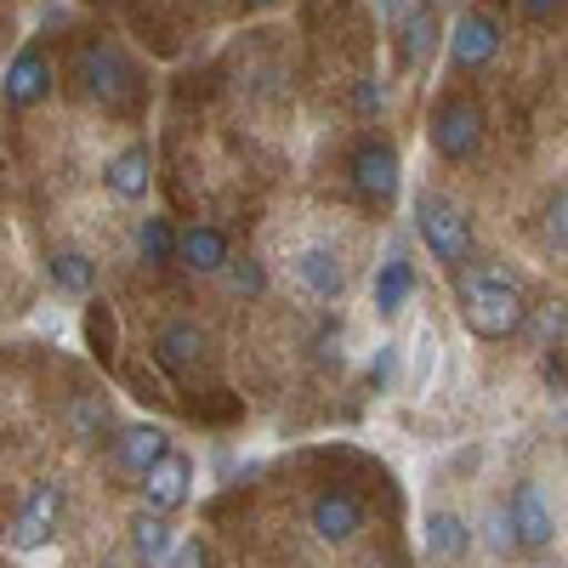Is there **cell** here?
Instances as JSON below:
<instances>
[{
  "mask_svg": "<svg viewBox=\"0 0 568 568\" xmlns=\"http://www.w3.org/2000/svg\"><path fill=\"white\" fill-rule=\"evenodd\" d=\"M455 302H460V318L471 336H484V342H506L524 329L529 307H524V284H517L506 267L495 262H478V267H466L460 284H455Z\"/></svg>",
  "mask_w": 568,
  "mask_h": 568,
  "instance_id": "cell-1",
  "label": "cell"
},
{
  "mask_svg": "<svg viewBox=\"0 0 568 568\" xmlns=\"http://www.w3.org/2000/svg\"><path fill=\"white\" fill-rule=\"evenodd\" d=\"M74 80H80V91H85L91 103H103V109H114V114L136 109V91H142L136 63L120 52L114 40H103V34L80 45V58H74Z\"/></svg>",
  "mask_w": 568,
  "mask_h": 568,
  "instance_id": "cell-2",
  "label": "cell"
},
{
  "mask_svg": "<svg viewBox=\"0 0 568 568\" xmlns=\"http://www.w3.org/2000/svg\"><path fill=\"white\" fill-rule=\"evenodd\" d=\"M415 227H420V245L433 262L444 267H466L471 262V222L455 200L433 194V187H420L415 194Z\"/></svg>",
  "mask_w": 568,
  "mask_h": 568,
  "instance_id": "cell-3",
  "label": "cell"
},
{
  "mask_svg": "<svg viewBox=\"0 0 568 568\" xmlns=\"http://www.w3.org/2000/svg\"><path fill=\"white\" fill-rule=\"evenodd\" d=\"M347 171H353L358 200L375 205V211H387L398 200V187H404V160H398V149L387 136H364L353 149V160H347Z\"/></svg>",
  "mask_w": 568,
  "mask_h": 568,
  "instance_id": "cell-4",
  "label": "cell"
},
{
  "mask_svg": "<svg viewBox=\"0 0 568 568\" xmlns=\"http://www.w3.org/2000/svg\"><path fill=\"white\" fill-rule=\"evenodd\" d=\"M433 149L449 165L478 160V149H484V109L471 103V98H444L433 109Z\"/></svg>",
  "mask_w": 568,
  "mask_h": 568,
  "instance_id": "cell-5",
  "label": "cell"
},
{
  "mask_svg": "<svg viewBox=\"0 0 568 568\" xmlns=\"http://www.w3.org/2000/svg\"><path fill=\"white\" fill-rule=\"evenodd\" d=\"M63 506H69L63 484H34L29 500H23V511L12 517V546H18V551L52 546V540H58V524H63Z\"/></svg>",
  "mask_w": 568,
  "mask_h": 568,
  "instance_id": "cell-6",
  "label": "cell"
},
{
  "mask_svg": "<svg viewBox=\"0 0 568 568\" xmlns=\"http://www.w3.org/2000/svg\"><path fill=\"white\" fill-rule=\"evenodd\" d=\"M500 18H489V12H460L455 18V29H449V63L460 69V74H478V69H489L495 58H500Z\"/></svg>",
  "mask_w": 568,
  "mask_h": 568,
  "instance_id": "cell-7",
  "label": "cell"
},
{
  "mask_svg": "<svg viewBox=\"0 0 568 568\" xmlns=\"http://www.w3.org/2000/svg\"><path fill=\"white\" fill-rule=\"evenodd\" d=\"M307 529H313V540H324V546L358 540V529H364V500L347 495V489H318L313 506H307Z\"/></svg>",
  "mask_w": 568,
  "mask_h": 568,
  "instance_id": "cell-8",
  "label": "cell"
},
{
  "mask_svg": "<svg viewBox=\"0 0 568 568\" xmlns=\"http://www.w3.org/2000/svg\"><path fill=\"white\" fill-rule=\"evenodd\" d=\"M52 58L40 52V45H23V52L7 63V80H0V103L7 109H34L52 98Z\"/></svg>",
  "mask_w": 568,
  "mask_h": 568,
  "instance_id": "cell-9",
  "label": "cell"
},
{
  "mask_svg": "<svg viewBox=\"0 0 568 568\" xmlns=\"http://www.w3.org/2000/svg\"><path fill=\"white\" fill-rule=\"evenodd\" d=\"M187 495H194V460L187 455H176V449H165L149 471H142V506L149 511H176Z\"/></svg>",
  "mask_w": 568,
  "mask_h": 568,
  "instance_id": "cell-10",
  "label": "cell"
},
{
  "mask_svg": "<svg viewBox=\"0 0 568 568\" xmlns=\"http://www.w3.org/2000/svg\"><path fill=\"white\" fill-rule=\"evenodd\" d=\"M506 517H511V540L524 546V551H546V546H551V535H557L551 511H546V495H540L535 484H517V489H511Z\"/></svg>",
  "mask_w": 568,
  "mask_h": 568,
  "instance_id": "cell-11",
  "label": "cell"
},
{
  "mask_svg": "<svg viewBox=\"0 0 568 568\" xmlns=\"http://www.w3.org/2000/svg\"><path fill=\"white\" fill-rule=\"evenodd\" d=\"M176 262H182L187 273L211 278V273H222V267L233 262V245H227V233H222V227L194 222V227H176Z\"/></svg>",
  "mask_w": 568,
  "mask_h": 568,
  "instance_id": "cell-12",
  "label": "cell"
},
{
  "mask_svg": "<svg viewBox=\"0 0 568 568\" xmlns=\"http://www.w3.org/2000/svg\"><path fill=\"white\" fill-rule=\"evenodd\" d=\"M103 182H109V194L136 205V200H149V182H154V154H149V142H125V149L103 165Z\"/></svg>",
  "mask_w": 568,
  "mask_h": 568,
  "instance_id": "cell-13",
  "label": "cell"
},
{
  "mask_svg": "<svg viewBox=\"0 0 568 568\" xmlns=\"http://www.w3.org/2000/svg\"><path fill=\"white\" fill-rule=\"evenodd\" d=\"M296 284L313 296V302H336L347 291V267H342V251H329V245H307L296 256Z\"/></svg>",
  "mask_w": 568,
  "mask_h": 568,
  "instance_id": "cell-14",
  "label": "cell"
},
{
  "mask_svg": "<svg viewBox=\"0 0 568 568\" xmlns=\"http://www.w3.org/2000/svg\"><path fill=\"white\" fill-rule=\"evenodd\" d=\"M420 551L433 557V562H455L471 551V529H466V517L460 511H426L420 517Z\"/></svg>",
  "mask_w": 568,
  "mask_h": 568,
  "instance_id": "cell-15",
  "label": "cell"
},
{
  "mask_svg": "<svg viewBox=\"0 0 568 568\" xmlns=\"http://www.w3.org/2000/svg\"><path fill=\"white\" fill-rule=\"evenodd\" d=\"M171 449V433L165 426H154V420H131L125 433H120V444H114V460L131 471V478H142L160 455Z\"/></svg>",
  "mask_w": 568,
  "mask_h": 568,
  "instance_id": "cell-16",
  "label": "cell"
},
{
  "mask_svg": "<svg viewBox=\"0 0 568 568\" xmlns=\"http://www.w3.org/2000/svg\"><path fill=\"white\" fill-rule=\"evenodd\" d=\"M415 296V267L404 251H393L382 267H375V318H398Z\"/></svg>",
  "mask_w": 568,
  "mask_h": 568,
  "instance_id": "cell-17",
  "label": "cell"
},
{
  "mask_svg": "<svg viewBox=\"0 0 568 568\" xmlns=\"http://www.w3.org/2000/svg\"><path fill=\"white\" fill-rule=\"evenodd\" d=\"M154 358L165 364V369H176V375H187V369H194L200 358H205V336H200V329L194 324H165L160 329V342H154Z\"/></svg>",
  "mask_w": 568,
  "mask_h": 568,
  "instance_id": "cell-18",
  "label": "cell"
},
{
  "mask_svg": "<svg viewBox=\"0 0 568 568\" xmlns=\"http://www.w3.org/2000/svg\"><path fill=\"white\" fill-rule=\"evenodd\" d=\"M171 524H165V511H149L142 506L136 517H131V551H136V562L142 568H160L165 562V551H171Z\"/></svg>",
  "mask_w": 568,
  "mask_h": 568,
  "instance_id": "cell-19",
  "label": "cell"
},
{
  "mask_svg": "<svg viewBox=\"0 0 568 568\" xmlns=\"http://www.w3.org/2000/svg\"><path fill=\"white\" fill-rule=\"evenodd\" d=\"M45 273H52L58 296H91V284H98V262H91L85 251H52Z\"/></svg>",
  "mask_w": 568,
  "mask_h": 568,
  "instance_id": "cell-20",
  "label": "cell"
},
{
  "mask_svg": "<svg viewBox=\"0 0 568 568\" xmlns=\"http://www.w3.org/2000/svg\"><path fill=\"white\" fill-rule=\"evenodd\" d=\"M136 262H149V267H171L176 262V227H171V216H142L136 222Z\"/></svg>",
  "mask_w": 568,
  "mask_h": 568,
  "instance_id": "cell-21",
  "label": "cell"
},
{
  "mask_svg": "<svg viewBox=\"0 0 568 568\" xmlns=\"http://www.w3.org/2000/svg\"><path fill=\"white\" fill-rule=\"evenodd\" d=\"M404 69H426V58H433V45H438V12L433 7H415L404 18Z\"/></svg>",
  "mask_w": 568,
  "mask_h": 568,
  "instance_id": "cell-22",
  "label": "cell"
},
{
  "mask_svg": "<svg viewBox=\"0 0 568 568\" xmlns=\"http://www.w3.org/2000/svg\"><path fill=\"white\" fill-rule=\"evenodd\" d=\"M433 375H438V336L433 329H415V342H409V393L420 398L426 387H433Z\"/></svg>",
  "mask_w": 568,
  "mask_h": 568,
  "instance_id": "cell-23",
  "label": "cell"
},
{
  "mask_svg": "<svg viewBox=\"0 0 568 568\" xmlns=\"http://www.w3.org/2000/svg\"><path fill=\"white\" fill-rule=\"evenodd\" d=\"M160 568H211V546L200 535H182V540H171V551H165Z\"/></svg>",
  "mask_w": 568,
  "mask_h": 568,
  "instance_id": "cell-24",
  "label": "cell"
},
{
  "mask_svg": "<svg viewBox=\"0 0 568 568\" xmlns=\"http://www.w3.org/2000/svg\"><path fill=\"white\" fill-rule=\"evenodd\" d=\"M74 433H80L85 444L103 438V433H109V404H103V398H80V404H74Z\"/></svg>",
  "mask_w": 568,
  "mask_h": 568,
  "instance_id": "cell-25",
  "label": "cell"
},
{
  "mask_svg": "<svg viewBox=\"0 0 568 568\" xmlns=\"http://www.w3.org/2000/svg\"><path fill=\"white\" fill-rule=\"evenodd\" d=\"M222 273H227V284H233V296H251V302H256V296L267 291V278H262L256 262H227Z\"/></svg>",
  "mask_w": 568,
  "mask_h": 568,
  "instance_id": "cell-26",
  "label": "cell"
},
{
  "mask_svg": "<svg viewBox=\"0 0 568 568\" xmlns=\"http://www.w3.org/2000/svg\"><path fill=\"white\" fill-rule=\"evenodd\" d=\"M353 109H358V114H382V109H387V85L375 80V74L358 80V85H353Z\"/></svg>",
  "mask_w": 568,
  "mask_h": 568,
  "instance_id": "cell-27",
  "label": "cell"
},
{
  "mask_svg": "<svg viewBox=\"0 0 568 568\" xmlns=\"http://www.w3.org/2000/svg\"><path fill=\"white\" fill-rule=\"evenodd\" d=\"M484 535H489V551H500V557H506V551L517 546V540H511V517H506V506H495V511H489Z\"/></svg>",
  "mask_w": 568,
  "mask_h": 568,
  "instance_id": "cell-28",
  "label": "cell"
},
{
  "mask_svg": "<svg viewBox=\"0 0 568 568\" xmlns=\"http://www.w3.org/2000/svg\"><path fill=\"white\" fill-rule=\"evenodd\" d=\"M398 358H404V353H398L393 342H387V347H375V364H369V382H375V387H387V382H393V369H398Z\"/></svg>",
  "mask_w": 568,
  "mask_h": 568,
  "instance_id": "cell-29",
  "label": "cell"
},
{
  "mask_svg": "<svg viewBox=\"0 0 568 568\" xmlns=\"http://www.w3.org/2000/svg\"><path fill=\"white\" fill-rule=\"evenodd\" d=\"M562 211H568V200H562V187H557V200L546 205V245L562 256Z\"/></svg>",
  "mask_w": 568,
  "mask_h": 568,
  "instance_id": "cell-30",
  "label": "cell"
},
{
  "mask_svg": "<svg viewBox=\"0 0 568 568\" xmlns=\"http://www.w3.org/2000/svg\"><path fill=\"white\" fill-rule=\"evenodd\" d=\"M546 387L562 398V347H546Z\"/></svg>",
  "mask_w": 568,
  "mask_h": 568,
  "instance_id": "cell-31",
  "label": "cell"
},
{
  "mask_svg": "<svg viewBox=\"0 0 568 568\" xmlns=\"http://www.w3.org/2000/svg\"><path fill=\"white\" fill-rule=\"evenodd\" d=\"M524 12H529L535 23H551V18L562 12V0H524Z\"/></svg>",
  "mask_w": 568,
  "mask_h": 568,
  "instance_id": "cell-32",
  "label": "cell"
},
{
  "mask_svg": "<svg viewBox=\"0 0 568 568\" xmlns=\"http://www.w3.org/2000/svg\"><path fill=\"white\" fill-rule=\"evenodd\" d=\"M245 12H273V7H284V0H240Z\"/></svg>",
  "mask_w": 568,
  "mask_h": 568,
  "instance_id": "cell-33",
  "label": "cell"
},
{
  "mask_svg": "<svg viewBox=\"0 0 568 568\" xmlns=\"http://www.w3.org/2000/svg\"><path fill=\"white\" fill-rule=\"evenodd\" d=\"M103 568H120V562H103Z\"/></svg>",
  "mask_w": 568,
  "mask_h": 568,
  "instance_id": "cell-34",
  "label": "cell"
}]
</instances>
